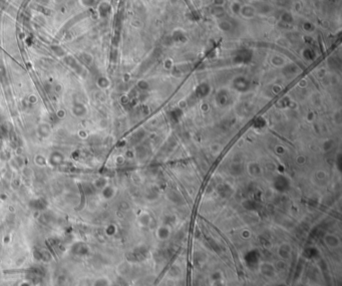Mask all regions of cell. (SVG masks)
I'll return each mask as SVG.
<instances>
[{
    "instance_id": "6da1fadb",
    "label": "cell",
    "mask_w": 342,
    "mask_h": 286,
    "mask_svg": "<svg viewBox=\"0 0 342 286\" xmlns=\"http://www.w3.org/2000/svg\"><path fill=\"white\" fill-rule=\"evenodd\" d=\"M324 243L328 246L331 249H336L338 248L341 244L340 239L338 236H336L335 234H331V233H328L324 236Z\"/></svg>"
},
{
    "instance_id": "7a4b0ae2",
    "label": "cell",
    "mask_w": 342,
    "mask_h": 286,
    "mask_svg": "<svg viewBox=\"0 0 342 286\" xmlns=\"http://www.w3.org/2000/svg\"><path fill=\"white\" fill-rule=\"evenodd\" d=\"M156 235L158 239H160L161 241H166L171 236V230L168 226L162 225L156 230Z\"/></svg>"
},
{
    "instance_id": "3957f363",
    "label": "cell",
    "mask_w": 342,
    "mask_h": 286,
    "mask_svg": "<svg viewBox=\"0 0 342 286\" xmlns=\"http://www.w3.org/2000/svg\"><path fill=\"white\" fill-rule=\"evenodd\" d=\"M291 251H292L291 246L288 243L281 244L280 247L278 248V254L282 259H288L291 255Z\"/></svg>"
},
{
    "instance_id": "277c9868",
    "label": "cell",
    "mask_w": 342,
    "mask_h": 286,
    "mask_svg": "<svg viewBox=\"0 0 342 286\" xmlns=\"http://www.w3.org/2000/svg\"><path fill=\"white\" fill-rule=\"evenodd\" d=\"M260 271L263 275H265L266 277H272L275 273V268L274 266L270 263H263L261 266H260Z\"/></svg>"
}]
</instances>
